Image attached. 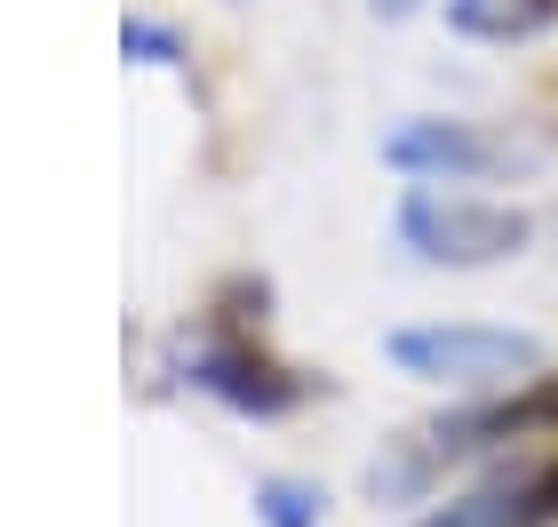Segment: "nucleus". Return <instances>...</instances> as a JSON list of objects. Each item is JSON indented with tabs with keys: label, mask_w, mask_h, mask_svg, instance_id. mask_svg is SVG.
<instances>
[{
	"label": "nucleus",
	"mask_w": 558,
	"mask_h": 527,
	"mask_svg": "<svg viewBox=\"0 0 558 527\" xmlns=\"http://www.w3.org/2000/svg\"><path fill=\"white\" fill-rule=\"evenodd\" d=\"M384 360L415 384H454V392H511L550 368L535 328H502V320H415L384 336Z\"/></svg>",
	"instance_id": "obj_1"
},
{
	"label": "nucleus",
	"mask_w": 558,
	"mask_h": 527,
	"mask_svg": "<svg viewBox=\"0 0 558 527\" xmlns=\"http://www.w3.org/2000/svg\"><path fill=\"white\" fill-rule=\"evenodd\" d=\"M391 232L430 272H487V264H511L535 240V216L478 200V192H454V184H408L391 208Z\"/></svg>",
	"instance_id": "obj_2"
},
{
	"label": "nucleus",
	"mask_w": 558,
	"mask_h": 527,
	"mask_svg": "<svg viewBox=\"0 0 558 527\" xmlns=\"http://www.w3.org/2000/svg\"><path fill=\"white\" fill-rule=\"evenodd\" d=\"M384 160L399 176H415V184H495V176H519L535 168V153L495 129H478V120H454V112H415L399 120L384 136Z\"/></svg>",
	"instance_id": "obj_3"
},
{
	"label": "nucleus",
	"mask_w": 558,
	"mask_h": 527,
	"mask_svg": "<svg viewBox=\"0 0 558 527\" xmlns=\"http://www.w3.org/2000/svg\"><path fill=\"white\" fill-rule=\"evenodd\" d=\"M175 375H184L192 392H208V399H223L232 416H288L303 392V375H288L279 360H264L256 344H223V336H199V344H184L175 351Z\"/></svg>",
	"instance_id": "obj_4"
},
{
	"label": "nucleus",
	"mask_w": 558,
	"mask_h": 527,
	"mask_svg": "<svg viewBox=\"0 0 558 527\" xmlns=\"http://www.w3.org/2000/svg\"><path fill=\"white\" fill-rule=\"evenodd\" d=\"M550 519H558V464H519V471L478 480L454 504L423 512L415 527H550Z\"/></svg>",
	"instance_id": "obj_5"
},
{
	"label": "nucleus",
	"mask_w": 558,
	"mask_h": 527,
	"mask_svg": "<svg viewBox=\"0 0 558 527\" xmlns=\"http://www.w3.org/2000/svg\"><path fill=\"white\" fill-rule=\"evenodd\" d=\"M558 24V0H447V33L463 40H487V48H511V40H535Z\"/></svg>",
	"instance_id": "obj_6"
},
{
	"label": "nucleus",
	"mask_w": 558,
	"mask_h": 527,
	"mask_svg": "<svg viewBox=\"0 0 558 527\" xmlns=\"http://www.w3.org/2000/svg\"><path fill=\"white\" fill-rule=\"evenodd\" d=\"M120 57H129V64H160V72H184L192 48H184V33H175V24L129 16V24H120Z\"/></svg>",
	"instance_id": "obj_7"
},
{
	"label": "nucleus",
	"mask_w": 558,
	"mask_h": 527,
	"mask_svg": "<svg viewBox=\"0 0 558 527\" xmlns=\"http://www.w3.org/2000/svg\"><path fill=\"white\" fill-rule=\"evenodd\" d=\"M327 495L312 480H256V519L264 527H319Z\"/></svg>",
	"instance_id": "obj_8"
},
{
	"label": "nucleus",
	"mask_w": 558,
	"mask_h": 527,
	"mask_svg": "<svg viewBox=\"0 0 558 527\" xmlns=\"http://www.w3.org/2000/svg\"><path fill=\"white\" fill-rule=\"evenodd\" d=\"M367 9H375V16H384V24H399V16H415V9H423V0H367Z\"/></svg>",
	"instance_id": "obj_9"
}]
</instances>
